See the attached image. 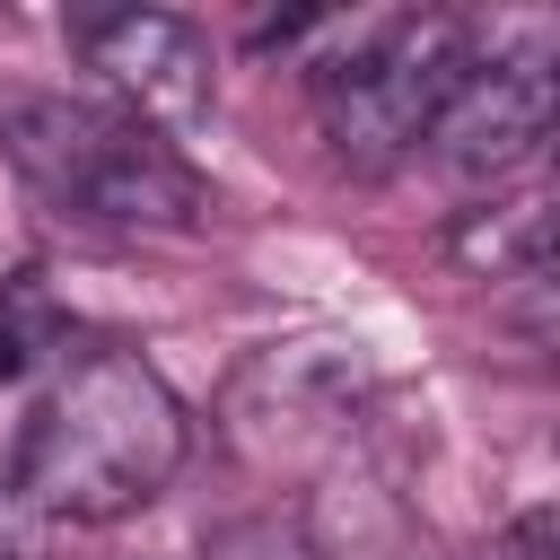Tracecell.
<instances>
[{"mask_svg": "<svg viewBox=\"0 0 560 560\" xmlns=\"http://www.w3.org/2000/svg\"><path fill=\"white\" fill-rule=\"evenodd\" d=\"M464 262H490V271H542L560 280V192L551 201H525V210H490L455 236Z\"/></svg>", "mask_w": 560, "mask_h": 560, "instance_id": "8992f818", "label": "cell"}, {"mask_svg": "<svg viewBox=\"0 0 560 560\" xmlns=\"http://www.w3.org/2000/svg\"><path fill=\"white\" fill-rule=\"evenodd\" d=\"M70 44L88 52V70H105L122 114L149 122L158 140L192 131L210 114V44H201L192 18H175V9H79Z\"/></svg>", "mask_w": 560, "mask_h": 560, "instance_id": "5b68a950", "label": "cell"}, {"mask_svg": "<svg viewBox=\"0 0 560 560\" xmlns=\"http://www.w3.org/2000/svg\"><path fill=\"white\" fill-rule=\"evenodd\" d=\"M464 61V18H368L350 26V52L315 61V114L332 158L350 166H394L402 149L429 140L446 88Z\"/></svg>", "mask_w": 560, "mask_h": 560, "instance_id": "3957f363", "label": "cell"}, {"mask_svg": "<svg viewBox=\"0 0 560 560\" xmlns=\"http://www.w3.org/2000/svg\"><path fill=\"white\" fill-rule=\"evenodd\" d=\"M184 464V402L140 350L61 359L0 438V499L52 525H114Z\"/></svg>", "mask_w": 560, "mask_h": 560, "instance_id": "6da1fadb", "label": "cell"}, {"mask_svg": "<svg viewBox=\"0 0 560 560\" xmlns=\"http://www.w3.org/2000/svg\"><path fill=\"white\" fill-rule=\"evenodd\" d=\"M551 131H560V18L551 9L464 18V61H455V88L429 122L438 166L508 175Z\"/></svg>", "mask_w": 560, "mask_h": 560, "instance_id": "277c9868", "label": "cell"}, {"mask_svg": "<svg viewBox=\"0 0 560 560\" xmlns=\"http://www.w3.org/2000/svg\"><path fill=\"white\" fill-rule=\"evenodd\" d=\"M0 158L61 219H88V228H184L201 210L192 166L149 122H131L114 105L9 88L0 96Z\"/></svg>", "mask_w": 560, "mask_h": 560, "instance_id": "7a4b0ae2", "label": "cell"}, {"mask_svg": "<svg viewBox=\"0 0 560 560\" xmlns=\"http://www.w3.org/2000/svg\"><path fill=\"white\" fill-rule=\"evenodd\" d=\"M490 560H560V508H525V516L490 542Z\"/></svg>", "mask_w": 560, "mask_h": 560, "instance_id": "52a82bcc", "label": "cell"}]
</instances>
